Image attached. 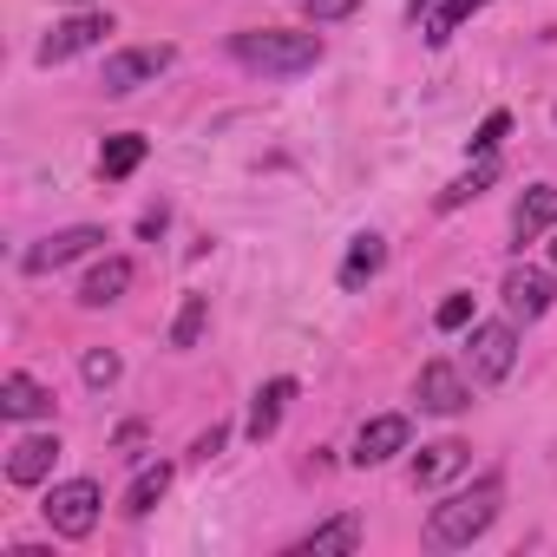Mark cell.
<instances>
[{"label": "cell", "mask_w": 557, "mask_h": 557, "mask_svg": "<svg viewBox=\"0 0 557 557\" xmlns=\"http://www.w3.org/2000/svg\"><path fill=\"white\" fill-rule=\"evenodd\" d=\"M0 413H8V420H47L53 413V394L34 374H8V381H0Z\"/></svg>", "instance_id": "obj_18"}, {"label": "cell", "mask_w": 557, "mask_h": 557, "mask_svg": "<svg viewBox=\"0 0 557 557\" xmlns=\"http://www.w3.org/2000/svg\"><path fill=\"white\" fill-rule=\"evenodd\" d=\"M433 322H440V329H466V322H472V296H446Z\"/></svg>", "instance_id": "obj_27"}, {"label": "cell", "mask_w": 557, "mask_h": 557, "mask_svg": "<svg viewBox=\"0 0 557 557\" xmlns=\"http://www.w3.org/2000/svg\"><path fill=\"white\" fill-rule=\"evenodd\" d=\"M230 53H236V66L269 73V79H296V73H315V66H322V40H315V34H289V27L236 34Z\"/></svg>", "instance_id": "obj_2"}, {"label": "cell", "mask_w": 557, "mask_h": 557, "mask_svg": "<svg viewBox=\"0 0 557 557\" xmlns=\"http://www.w3.org/2000/svg\"><path fill=\"white\" fill-rule=\"evenodd\" d=\"M498 505H505V479L485 472V479H472L466 492H453L446 505L426 511V537H433L440 550H466L472 537H485V531L498 524Z\"/></svg>", "instance_id": "obj_1"}, {"label": "cell", "mask_w": 557, "mask_h": 557, "mask_svg": "<svg viewBox=\"0 0 557 557\" xmlns=\"http://www.w3.org/2000/svg\"><path fill=\"white\" fill-rule=\"evenodd\" d=\"M407 440H413L407 413H374V420L355 433V466H387L394 453H407Z\"/></svg>", "instance_id": "obj_10"}, {"label": "cell", "mask_w": 557, "mask_h": 557, "mask_svg": "<svg viewBox=\"0 0 557 557\" xmlns=\"http://www.w3.org/2000/svg\"><path fill=\"white\" fill-rule=\"evenodd\" d=\"M433 8H440V0H407V14H413V21H420V14H433Z\"/></svg>", "instance_id": "obj_30"}, {"label": "cell", "mask_w": 557, "mask_h": 557, "mask_svg": "<svg viewBox=\"0 0 557 557\" xmlns=\"http://www.w3.org/2000/svg\"><path fill=\"white\" fill-rule=\"evenodd\" d=\"M79 374H86V387H112V381H119V355H112V348H92V355L79 361Z\"/></svg>", "instance_id": "obj_25"}, {"label": "cell", "mask_w": 557, "mask_h": 557, "mask_svg": "<svg viewBox=\"0 0 557 557\" xmlns=\"http://www.w3.org/2000/svg\"><path fill=\"white\" fill-rule=\"evenodd\" d=\"M498 296H505L511 322H544V315H550V302H557V283H550L544 269H511Z\"/></svg>", "instance_id": "obj_9"}, {"label": "cell", "mask_w": 557, "mask_h": 557, "mask_svg": "<svg viewBox=\"0 0 557 557\" xmlns=\"http://www.w3.org/2000/svg\"><path fill=\"white\" fill-rule=\"evenodd\" d=\"M479 8H485V0H446L440 14H426V47H446V40H453V34H459Z\"/></svg>", "instance_id": "obj_23"}, {"label": "cell", "mask_w": 557, "mask_h": 557, "mask_svg": "<svg viewBox=\"0 0 557 557\" xmlns=\"http://www.w3.org/2000/svg\"><path fill=\"white\" fill-rule=\"evenodd\" d=\"M361 0H309V27H329V21H348Z\"/></svg>", "instance_id": "obj_26"}, {"label": "cell", "mask_w": 557, "mask_h": 557, "mask_svg": "<svg viewBox=\"0 0 557 557\" xmlns=\"http://www.w3.org/2000/svg\"><path fill=\"white\" fill-rule=\"evenodd\" d=\"M60 459V433H21L8 446V485H40Z\"/></svg>", "instance_id": "obj_11"}, {"label": "cell", "mask_w": 557, "mask_h": 557, "mask_svg": "<svg viewBox=\"0 0 557 557\" xmlns=\"http://www.w3.org/2000/svg\"><path fill=\"white\" fill-rule=\"evenodd\" d=\"M66 8H92V0H66Z\"/></svg>", "instance_id": "obj_32"}, {"label": "cell", "mask_w": 557, "mask_h": 557, "mask_svg": "<svg viewBox=\"0 0 557 557\" xmlns=\"http://www.w3.org/2000/svg\"><path fill=\"white\" fill-rule=\"evenodd\" d=\"M289 550H296V557H348V550H361V518H348V511H342V518L315 524L309 537H296Z\"/></svg>", "instance_id": "obj_15"}, {"label": "cell", "mask_w": 557, "mask_h": 557, "mask_svg": "<svg viewBox=\"0 0 557 557\" xmlns=\"http://www.w3.org/2000/svg\"><path fill=\"white\" fill-rule=\"evenodd\" d=\"M106 34H119L112 27V14H99V8H79V14H66L47 40H40V66H66V60H79V53H92V47H106Z\"/></svg>", "instance_id": "obj_4"}, {"label": "cell", "mask_w": 557, "mask_h": 557, "mask_svg": "<svg viewBox=\"0 0 557 557\" xmlns=\"http://www.w3.org/2000/svg\"><path fill=\"white\" fill-rule=\"evenodd\" d=\"M544 230H557V184H531V190L518 197V210H511V243H518V249L537 243Z\"/></svg>", "instance_id": "obj_13"}, {"label": "cell", "mask_w": 557, "mask_h": 557, "mask_svg": "<svg viewBox=\"0 0 557 557\" xmlns=\"http://www.w3.org/2000/svg\"><path fill=\"white\" fill-rule=\"evenodd\" d=\"M125 289H132V262H125V256H106V262H92V269H86L79 302H86V309H112Z\"/></svg>", "instance_id": "obj_17"}, {"label": "cell", "mask_w": 557, "mask_h": 557, "mask_svg": "<svg viewBox=\"0 0 557 557\" xmlns=\"http://www.w3.org/2000/svg\"><path fill=\"white\" fill-rule=\"evenodd\" d=\"M413 400H420L426 413L453 420V413H466V407H472V381H466L453 361H426V368H420V381H413Z\"/></svg>", "instance_id": "obj_8"}, {"label": "cell", "mask_w": 557, "mask_h": 557, "mask_svg": "<svg viewBox=\"0 0 557 557\" xmlns=\"http://www.w3.org/2000/svg\"><path fill=\"white\" fill-rule=\"evenodd\" d=\"M138 164H145V138H138V132H112V138L99 145V177H106V184H125Z\"/></svg>", "instance_id": "obj_19"}, {"label": "cell", "mask_w": 557, "mask_h": 557, "mask_svg": "<svg viewBox=\"0 0 557 557\" xmlns=\"http://www.w3.org/2000/svg\"><path fill=\"white\" fill-rule=\"evenodd\" d=\"M485 184H498V151H492V158H479V164H472L466 177H453V184L440 190V210H466V203H472V197H479Z\"/></svg>", "instance_id": "obj_21"}, {"label": "cell", "mask_w": 557, "mask_h": 557, "mask_svg": "<svg viewBox=\"0 0 557 557\" xmlns=\"http://www.w3.org/2000/svg\"><path fill=\"white\" fill-rule=\"evenodd\" d=\"M466 368H472V381H479V387L505 381V374L518 368V329H511V322H472Z\"/></svg>", "instance_id": "obj_5"}, {"label": "cell", "mask_w": 557, "mask_h": 557, "mask_svg": "<svg viewBox=\"0 0 557 557\" xmlns=\"http://www.w3.org/2000/svg\"><path fill=\"white\" fill-rule=\"evenodd\" d=\"M171 479H177V472H171L164 459H158V466H145V472L125 485V505H119V511H125V518H145V511H151V505L171 492Z\"/></svg>", "instance_id": "obj_20"}, {"label": "cell", "mask_w": 557, "mask_h": 557, "mask_svg": "<svg viewBox=\"0 0 557 557\" xmlns=\"http://www.w3.org/2000/svg\"><path fill=\"white\" fill-rule=\"evenodd\" d=\"M210 329V296H184L177 302V322H171V348H197Z\"/></svg>", "instance_id": "obj_22"}, {"label": "cell", "mask_w": 557, "mask_h": 557, "mask_svg": "<svg viewBox=\"0 0 557 557\" xmlns=\"http://www.w3.org/2000/svg\"><path fill=\"white\" fill-rule=\"evenodd\" d=\"M466 459H472V453H466L459 440H433V446H420V453H413V485H420V492H433V485L459 479V472H466Z\"/></svg>", "instance_id": "obj_14"}, {"label": "cell", "mask_w": 557, "mask_h": 557, "mask_svg": "<svg viewBox=\"0 0 557 557\" xmlns=\"http://www.w3.org/2000/svg\"><path fill=\"white\" fill-rule=\"evenodd\" d=\"M387 269V236H374V230H361L355 243H348V262H342V289L348 296H361L374 275Z\"/></svg>", "instance_id": "obj_16"}, {"label": "cell", "mask_w": 557, "mask_h": 557, "mask_svg": "<svg viewBox=\"0 0 557 557\" xmlns=\"http://www.w3.org/2000/svg\"><path fill=\"white\" fill-rule=\"evenodd\" d=\"M99 243H106V230H99V223H73V230H53V236H40V243L21 256V269H27V275H53V269L79 262V256H92Z\"/></svg>", "instance_id": "obj_7"}, {"label": "cell", "mask_w": 557, "mask_h": 557, "mask_svg": "<svg viewBox=\"0 0 557 557\" xmlns=\"http://www.w3.org/2000/svg\"><path fill=\"white\" fill-rule=\"evenodd\" d=\"M289 400H296V381L289 374H275V381H262L256 387V400H249V440L262 446V440H275V426H283V413H289Z\"/></svg>", "instance_id": "obj_12"}, {"label": "cell", "mask_w": 557, "mask_h": 557, "mask_svg": "<svg viewBox=\"0 0 557 557\" xmlns=\"http://www.w3.org/2000/svg\"><path fill=\"white\" fill-rule=\"evenodd\" d=\"M164 223H171V210H164V203H158V210H145V216H138V236H158V230H164Z\"/></svg>", "instance_id": "obj_29"}, {"label": "cell", "mask_w": 557, "mask_h": 557, "mask_svg": "<svg viewBox=\"0 0 557 557\" xmlns=\"http://www.w3.org/2000/svg\"><path fill=\"white\" fill-rule=\"evenodd\" d=\"M40 511H47L53 537H92V524H99V511H106V492H99V479H66V485L47 492Z\"/></svg>", "instance_id": "obj_3"}, {"label": "cell", "mask_w": 557, "mask_h": 557, "mask_svg": "<svg viewBox=\"0 0 557 557\" xmlns=\"http://www.w3.org/2000/svg\"><path fill=\"white\" fill-rule=\"evenodd\" d=\"M550 262H557V230H550Z\"/></svg>", "instance_id": "obj_31"}, {"label": "cell", "mask_w": 557, "mask_h": 557, "mask_svg": "<svg viewBox=\"0 0 557 557\" xmlns=\"http://www.w3.org/2000/svg\"><path fill=\"white\" fill-rule=\"evenodd\" d=\"M171 60H177V47H125V53H112V60H106L99 86H106V99H125V92L151 86L158 73H171Z\"/></svg>", "instance_id": "obj_6"}, {"label": "cell", "mask_w": 557, "mask_h": 557, "mask_svg": "<svg viewBox=\"0 0 557 557\" xmlns=\"http://www.w3.org/2000/svg\"><path fill=\"white\" fill-rule=\"evenodd\" d=\"M505 132H511V112H492V119H485V125H479V132L466 138V151H472V158H492Z\"/></svg>", "instance_id": "obj_24"}, {"label": "cell", "mask_w": 557, "mask_h": 557, "mask_svg": "<svg viewBox=\"0 0 557 557\" xmlns=\"http://www.w3.org/2000/svg\"><path fill=\"white\" fill-rule=\"evenodd\" d=\"M223 440H230V426H210V433H197V446H190V459H203V466H210V459L223 453Z\"/></svg>", "instance_id": "obj_28"}]
</instances>
